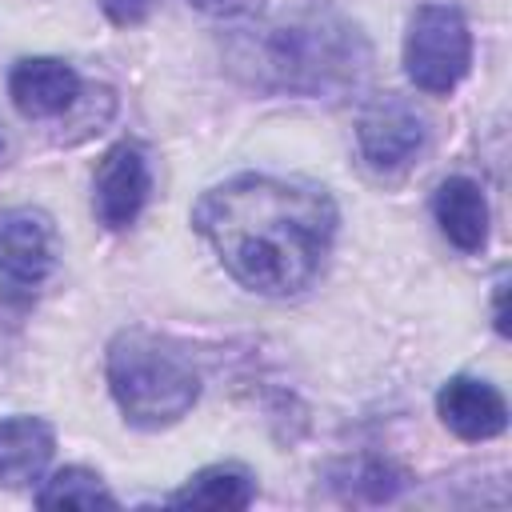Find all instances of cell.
Returning a JSON list of instances; mask_svg holds the SVG:
<instances>
[{
    "label": "cell",
    "mask_w": 512,
    "mask_h": 512,
    "mask_svg": "<svg viewBox=\"0 0 512 512\" xmlns=\"http://www.w3.org/2000/svg\"><path fill=\"white\" fill-rule=\"evenodd\" d=\"M336 204L324 188L280 176H232L208 188L192 224L228 276L260 296L304 292L336 240Z\"/></svg>",
    "instance_id": "obj_1"
},
{
    "label": "cell",
    "mask_w": 512,
    "mask_h": 512,
    "mask_svg": "<svg viewBox=\"0 0 512 512\" xmlns=\"http://www.w3.org/2000/svg\"><path fill=\"white\" fill-rule=\"evenodd\" d=\"M228 60L232 72L260 92L332 96L364 80L372 52L352 20L308 4L240 28L228 44Z\"/></svg>",
    "instance_id": "obj_2"
},
{
    "label": "cell",
    "mask_w": 512,
    "mask_h": 512,
    "mask_svg": "<svg viewBox=\"0 0 512 512\" xmlns=\"http://www.w3.org/2000/svg\"><path fill=\"white\" fill-rule=\"evenodd\" d=\"M108 388L128 424L164 428L192 412L200 376L168 340L152 332H120L108 344Z\"/></svg>",
    "instance_id": "obj_3"
},
{
    "label": "cell",
    "mask_w": 512,
    "mask_h": 512,
    "mask_svg": "<svg viewBox=\"0 0 512 512\" xmlns=\"http://www.w3.org/2000/svg\"><path fill=\"white\" fill-rule=\"evenodd\" d=\"M472 64V32L460 8L420 4L404 32V72L428 96H448Z\"/></svg>",
    "instance_id": "obj_4"
},
{
    "label": "cell",
    "mask_w": 512,
    "mask_h": 512,
    "mask_svg": "<svg viewBox=\"0 0 512 512\" xmlns=\"http://www.w3.org/2000/svg\"><path fill=\"white\" fill-rule=\"evenodd\" d=\"M424 140H428L424 116L412 104H404L400 96H380L360 112L356 144H360L364 164L380 176L404 172L420 156Z\"/></svg>",
    "instance_id": "obj_5"
},
{
    "label": "cell",
    "mask_w": 512,
    "mask_h": 512,
    "mask_svg": "<svg viewBox=\"0 0 512 512\" xmlns=\"http://www.w3.org/2000/svg\"><path fill=\"white\" fill-rule=\"evenodd\" d=\"M56 268L52 220L36 208H12L0 216V284L32 296Z\"/></svg>",
    "instance_id": "obj_6"
},
{
    "label": "cell",
    "mask_w": 512,
    "mask_h": 512,
    "mask_svg": "<svg viewBox=\"0 0 512 512\" xmlns=\"http://www.w3.org/2000/svg\"><path fill=\"white\" fill-rule=\"evenodd\" d=\"M148 200V160L136 144L120 140L112 144L92 176V212L104 228L120 232L128 224H136L140 208Z\"/></svg>",
    "instance_id": "obj_7"
},
{
    "label": "cell",
    "mask_w": 512,
    "mask_h": 512,
    "mask_svg": "<svg viewBox=\"0 0 512 512\" xmlns=\"http://www.w3.org/2000/svg\"><path fill=\"white\" fill-rule=\"evenodd\" d=\"M8 96L20 116L28 120H52L64 116L80 96V76L72 64L56 56H24L8 72Z\"/></svg>",
    "instance_id": "obj_8"
},
{
    "label": "cell",
    "mask_w": 512,
    "mask_h": 512,
    "mask_svg": "<svg viewBox=\"0 0 512 512\" xmlns=\"http://www.w3.org/2000/svg\"><path fill=\"white\" fill-rule=\"evenodd\" d=\"M436 416L440 424L460 440H492L508 424V404L500 388L476 376H452L436 392Z\"/></svg>",
    "instance_id": "obj_9"
},
{
    "label": "cell",
    "mask_w": 512,
    "mask_h": 512,
    "mask_svg": "<svg viewBox=\"0 0 512 512\" xmlns=\"http://www.w3.org/2000/svg\"><path fill=\"white\" fill-rule=\"evenodd\" d=\"M56 436L40 416L0 420V488H28L52 464Z\"/></svg>",
    "instance_id": "obj_10"
},
{
    "label": "cell",
    "mask_w": 512,
    "mask_h": 512,
    "mask_svg": "<svg viewBox=\"0 0 512 512\" xmlns=\"http://www.w3.org/2000/svg\"><path fill=\"white\" fill-rule=\"evenodd\" d=\"M432 216L452 248L480 252L488 244V200L476 180H468V176L440 180V188L432 196Z\"/></svg>",
    "instance_id": "obj_11"
},
{
    "label": "cell",
    "mask_w": 512,
    "mask_h": 512,
    "mask_svg": "<svg viewBox=\"0 0 512 512\" xmlns=\"http://www.w3.org/2000/svg\"><path fill=\"white\" fill-rule=\"evenodd\" d=\"M256 496V480L236 464H208L180 492L168 496L172 508H248Z\"/></svg>",
    "instance_id": "obj_12"
},
{
    "label": "cell",
    "mask_w": 512,
    "mask_h": 512,
    "mask_svg": "<svg viewBox=\"0 0 512 512\" xmlns=\"http://www.w3.org/2000/svg\"><path fill=\"white\" fill-rule=\"evenodd\" d=\"M36 504L40 508H116V496L108 492L100 472L68 464L44 480V488L36 492Z\"/></svg>",
    "instance_id": "obj_13"
},
{
    "label": "cell",
    "mask_w": 512,
    "mask_h": 512,
    "mask_svg": "<svg viewBox=\"0 0 512 512\" xmlns=\"http://www.w3.org/2000/svg\"><path fill=\"white\" fill-rule=\"evenodd\" d=\"M100 8H104V16H108L112 24L132 28V24H144V20L152 16L156 0H100Z\"/></svg>",
    "instance_id": "obj_14"
},
{
    "label": "cell",
    "mask_w": 512,
    "mask_h": 512,
    "mask_svg": "<svg viewBox=\"0 0 512 512\" xmlns=\"http://www.w3.org/2000/svg\"><path fill=\"white\" fill-rule=\"evenodd\" d=\"M504 296H508V280L500 276L496 280V304H492V320H496V332L508 336V312H504Z\"/></svg>",
    "instance_id": "obj_15"
},
{
    "label": "cell",
    "mask_w": 512,
    "mask_h": 512,
    "mask_svg": "<svg viewBox=\"0 0 512 512\" xmlns=\"http://www.w3.org/2000/svg\"><path fill=\"white\" fill-rule=\"evenodd\" d=\"M200 12H232V8H240L244 0H192Z\"/></svg>",
    "instance_id": "obj_16"
}]
</instances>
